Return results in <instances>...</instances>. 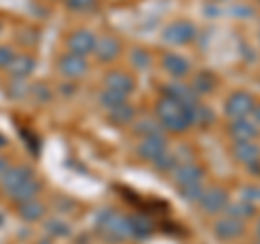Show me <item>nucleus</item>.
Returning <instances> with one entry per match:
<instances>
[{
  "mask_svg": "<svg viewBox=\"0 0 260 244\" xmlns=\"http://www.w3.org/2000/svg\"><path fill=\"white\" fill-rule=\"evenodd\" d=\"M256 233H258V238H260V218H258V225H256Z\"/></svg>",
  "mask_w": 260,
  "mask_h": 244,
  "instance_id": "nucleus-38",
  "label": "nucleus"
},
{
  "mask_svg": "<svg viewBox=\"0 0 260 244\" xmlns=\"http://www.w3.org/2000/svg\"><path fill=\"white\" fill-rule=\"evenodd\" d=\"M95 3L98 0H68L65 7H68L70 11H74V13H85V11H91L95 7Z\"/></svg>",
  "mask_w": 260,
  "mask_h": 244,
  "instance_id": "nucleus-31",
  "label": "nucleus"
},
{
  "mask_svg": "<svg viewBox=\"0 0 260 244\" xmlns=\"http://www.w3.org/2000/svg\"><path fill=\"white\" fill-rule=\"evenodd\" d=\"M104 89H111V91H117L128 97L135 91V80L130 78L126 71H109V74L104 76Z\"/></svg>",
  "mask_w": 260,
  "mask_h": 244,
  "instance_id": "nucleus-14",
  "label": "nucleus"
},
{
  "mask_svg": "<svg viewBox=\"0 0 260 244\" xmlns=\"http://www.w3.org/2000/svg\"><path fill=\"white\" fill-rule=\"evenodd\" d=\"M0 30H3V24H0Z\"/></svg>",
  "mask_w": 260,
  "mask_h": 244,
  "instance_id": "nucleus-39",
  "label": "nucleus"
},
{
  "mask_svg": "<svg viewBox=\"0 0 260 244\" xmlns=\"http://www.w3.org/2000/svg\"><path fill=\"white\" fill-rule=\"evenodd\" d=\"M167 151V138L162 134H154V136H145L143 141L139 143V147H137V153H139V158L143 160H150L154 162L158 156Z\"/></svg>",
  "mask_w": 260,
  "mask_h": 244,
  "instance_id": "nucleus-8",
  "label": "nucleus"
},
{
  "mask_svg": "<svg viewBox=\"0 0 260 244\" xmlns=\"http://www.w3.org/2000/svg\"><path fill=\"white\" fill-rule=\"evenodd\" d=\"M160 65H162V69H165L169 76H174V78L186 76L189 74V67H191L189 61H186L182 54H176V52H169V54L162 56Z\"/></svg>",
  "mask_w": 260,
  "mask_h": 244,
  "instance_id": "nucleus-15",
  "label": "nucleus"
},
{
  "mask_svg": "<svg viewBox=\"0 0 260 244\" xmlns=\"http://www.w3.org/2000/svg\"><path fill=\"white\" fill-rule=\"evenodd\" d=\"M260 134V128L256 124H251L247 119H234L230 124V136L234 138V143L239 141H254Z\"/></svg>",
  "mask_w": 260,
  "mask_h": 244,
  "instance_id": "nucleus-16",
  "label": "nucleus"
},
{
  "mask_svg": "<svg viewBox=\"0 0 260 244\" xmlns=\"http://www.w3.org/2000/svg\"><path fill=\"white\" fill-rule=\"evenodd\" d=\"M256 244H260V238H258V242H256Z\"/></svg>",
  "mask_w": 260,
  "mask_h": 244,
  "instance_id": "nucleus-40",
  "label": "nucleus"
},
{
  "mask_svg": "<svg viewBox=\"0 0 260 244\" xmlns=\"http://www.w3.org/2000/svg\"><path fill=\"white\" fill-rule=\"evenodd\" d=\"M56 67H59V74L65 80H78V78H83L89 71V63H87V56L68 52V54H63L59 59Z\"/></svg>",
  "mask_w": 260,
  "mask_h": 244,
  "instance_id": "nucleus-5",
  "label": "nucleus"
},
{
  "mask_svg": "<svg viewBox=\"0 0 260 244\" xmlns=\"http://www.w3.org/2000/svg\"><path fill=\"white\" fill-rule=\"evenodd\" d=\"M135 132L139 136H154V134H160V124H156V121L152 119H141L135 124Z\"/></svg>",
  "mask_w": 260,
  "mask_h": 244,
  "instance_id": "nucleus-28",
  "label": "nucleus"
},
{
  "mask_svg": "<svg viewBox=\"0 0 260 244\" xmlns=\"http://www.w3.org/2000/svg\"><path fill=\"white\" fill-rule=\"evenodd\" d=\"M152 165H154V169H156V171H160V173H172V171L178 167V160H176L174 153L165 151L162 156H158L156 160H154Z\"/></svg>",
  "mask_w": 260,
  "mask_h": 244,
  "instance_id": "nucleus-29",
  "label": "nucleus"
},
{
  "mask_svg": "<svg viewBox=\"0 0 260 244\" xmlns=\"http://www.w3.org/2000/svg\"><path fill=\"white\" fill-rule=\"evenodd\" d=\"M3 147H7V141H5V136L0 134V149H3Z\"/></svg>",
  "mask_w": 260,
  "mask_h": 244,
  "instance_id": "nucleus-37",
  "label": "nucleus"
},
{
  "mask_svg": "<svg viewBox=\"0 0 260 244\" xmlns=\"http://www.w3.org/2000/svg\"><path fill=\"white\" fill-rule=\"evenodd\" d=\"M165 89H167V97H172V100H176L178 104H182L184 108H191V106L198 104V95L193 93L191 87H184L180 83H172Z\"/></svg>",
  "mask_w": 260,
  "mask_h": 244,
  "instance_id": "nucleus-19",
  "label": "nucleus"
},
{
  "mask_svg": "<svg viewBox=\"0 0 260 244\" xmlns=\"http://www.w3.org/2000/svg\"><path fill=\"white\" fill-rule=\"evenodd\" d=\"M18 214L26 223L42 221L44 214H46V206L39 199H32V201H26V203H20V206H18Z\"/></svg>",
  "mask_w": 260,
  "mask_h": 244,
  "instance_id": "nucleus-20",
  "label": "nucleus"
},
{
  "mask_svg": "<svg viewBox=\"0 0 260 244\" xmlns=\"http://www.w3.org/2000/svg\"><path fill=\"white\" fill-rule=\"evenodd\" d=\"M254 106H256V102H254V97H251L249 93L237 91V93H232L225 100L223 110H225V115L234 121V119H247V115H251Z\"/></svg>",
  "mask_w": 260,
  "mask_h": 244,
  "instance_id": "nucleus-3",
  "label": "nucleus"
},
{
  "mask_svg": "<svg viewBox=\"0 0 260 244\" xmlns=\"http://www.w3.org/2000/svg\"><path fill=\"white\" fill-rule=\"evenodd\" d=\"M156 117L162 130L174 134H180L184 130L191 128V117H189V108H184L182 104H178L172 97H162L156 104Z\"/></svg>",
  "mask_w": 260,
  "mask_h": 244,
  "instance_id": "nucleus-1",
  "label": "nucleus"
},
{
  "mask_svg": "<svg viewBox=\"0 0 260 244\" xmlns=\"http://www.w3.org/2000/svg\"><path fill=\"white\" fill-rule=\"evenodd\" d=\"M126 102V95H121L117 91H111V89H102V93H100V104L107 110H113V108H117L121 106V104Z\"/></svg>",
  "mask_w": 260,
  "mask_h": 244,
  "instance_id": "nucleus-27",
  "label": "nucleus"
},
{
  "mask_svg": "<svg viewBox=\"0 0 260 244\" xmlns=\"http://www.w3.org/2000/svg\"><path fill=\"white\" fill-rule=\"evenodd\" d=\"M39 192H42V182L37 180V177H30V180L26 182V184H22L18 190H13L9 197V201H13V203H26V201H32V199H37L39 197Z\"/></svg>",
  "mask_w": 260,
  "mask_h": 244,
  "instance_id": "nucleus-18",
  "label": "nucleus"
},
{
  "mask_svg": "<svg viewBox=\"0 0 260 244\" xmlns=\"http://www.w3.org/2000/svg\"><path fill=\"white\" fill-rule=\"evenodd\" d=\"M243 199H245L247 203H251V206H256V201L260 203V188H245Z\"/></svg>",
  "mask_w": 260,
  "mask_h": 244,
  "instance_id": "nucleus-34",
  "label": "nucleus"
},
{
  "mask_svg": "<svg viewBox=\"0 0 260 244\" xmlns=\"http://www.w3.org/2000/svg\"><path fill=\"white\" fill-rule=\"evenodd\" d=\"M93 225H95L98 233H100L104 240H109V242L133 240V231H130V218L124 216V214H119V212H113V210H102V212L95 216Z\"/></svg>",
  "mask_w": 260,
  "mask_h": 244,
  "instance_id": "nucleus-2",
  "label": "nucleus"
},
{
  "mask_svg": "<svg viewBox=\"0 0 260 244\" xmlns=\"http://www.w3.org/2000/svg\"><path fill=\"white\" fill-rule=\"evenodd\" d=\"M109 119L113 121L115 126H128L135 121V108L130 106V104H121V106L109 110Z\"/></svg>",
  "mask_w": 260,
  "mask_h": 244,
  "instance_id": "nucleus-22",
  "label": "nucleus"
},
{
  "mask_svg": "<svg viewBox=\"0 0 260 244\" xmlns=\"http://www.w3.org/2000/svg\"><path fill=\"white\" fill-rule=\"evenodd\" d=\"M9 167H11V162H9V158L7 156H3V153H0V177H3L7 171H9Z\"/></svg>",
  "mask_w": 260,
  "mask_h": 244,
  "instance_id": "nucleus-35",
  "label": "nucleus"
},
{
  "mask_svg": "<svg viewBox=\"0 0 260 244\" xmlns=\"http://www.w3.org/2000/svg\"><path fill=\"white\" fill-rule=\"evenodd\" d=\"M251 115H254V124L260 128V104H258V106H254V110H251Z\"/></svg>",
  "mask_w": 260,
  "mask_h": 244,
  "instance_id": "nucleus-36",
  "label": "nucleus"
},
{
  "mask_svg": "<svg viewBox=\"0 0 260 244\" xmlns=\"http://www.w3.org/2000/svg\"><path fill=\"white\" fill-rule=\"evenodd\" d=\"M130 61H133L135 69H148V67H150V63H152L150 54L145 52V50H141V48H135L133 54H130Z\"/></svg>",
  "mask_w": 260,
  "mask_h": 244,
  "instance_id": "nucleus-30",
  "label": "nucleus"
},
{
  "mask_svg": "<svg viewBox=\"0 0 260 244\" xmlns=\"http://www.w3.org/2000/svg\"><path fill=\"white\" fill-rule=\"evenodd\" d=\"M198 203L206 214H219L228 208V192L221 188H208V190L202 192Z\"/></svg>",
  "mask_w": 260,
  "mask_h": 244,
  "instance_id": "nucleus-9",
  "label": "nucleus"
},
{
  "mask_svg": "<svg viewBox=\"0 0 260 244\" xmlns=\"http://www.w3.org/2000/svg\"><path fill=\"white\" fill-rule=\"evenodd\" d=\"M93 54H95V59L100 61V63H111V61H115L117 56L121 54V42L117 37H98V42H95V48H93Z\"/></svg>",
  "mask_w": 260,
  "mask_h": 244,
  "instance_id": "nucleus-10",
  "label": "nucleus"
},
{
  "mask_svg": "<svg viewBox=\"0 0 260 244\" xmlns=\"http://www.w3.org/2000/svg\"><path fill=\"white\" fill-rule=\"evenodd\" d=\"M95 32L91 30H76L72 32V35L68 37V50L72 54H80V56H87V54H93V48H95Z\"/></svg>",
  "mask_w": 260,
  "mask_h": 244,
  "instance_id": "nucleus-7",
  "label": "nucleus"
},
{
  "mask_svg": "<svg viewBox=\"0 0 260 244\" xmlns=\"http://www.w3.org/2000/svg\"><path fill=\"white\" fill-rule=\"evenodd\" d=\"M172 173H174V182H176L178 188H184V186L200 184V182H202V177H204V171H202L198 165H191V162L176 167Z\"/></svg>",
  "mask_w": 260,
  "mask_h": 244,
  "instance_id": "nucleus-11",
  "label": "nucleus"
},
{
  "mask_svg": "<svg viewBox=\"0 0 260 244\" xmlns=\"http://www.w3.org/2000/svg\"><path fill=\"white\" fill-rule=\"evenodd\" d=\"M215 87H217V78L210 74V71H200V74L193 78L191 89L195 95H208V93H213Z\"/></svg>",
  "mask_w": 260,
  "mask_h": 244,
  "instance_id": "nucleus-21",
  "label": "nucleus"
},
{
  "mask_svg": "<svg viewBox=\"0 0 260 244\" xmlns=\"http://www.w3.org/2000/svg\"><path fill=\"white\" fill-rule=\"evenodd\" d=\"M30 177H35L32 169L24 167V165H11L9 171L0 177V192H3L5 197H9L13 190H18L22 184H26Z\"/></svg>",
  "mask_w": 260,
  "mask_h": 244,
  "instance_id": "nucleus-4",
  "label": "nucleus"
},
{
  "mask_svg": "<svg viewBox=\"0 0 260 244\" xmlns=\"http://www.w3.org/2000/svg\"><path fill=\"white\" fill-rule=\"evenodd\" d=\"M195 39V26L191 22H184V20H178L172 22L169 26L162 30V42L169 44V46H184Z\"/></svg>",
  "mask_w": 260,
  "mask_h": 244,
  "instance_id": "nucleus-6",
  "label": "nucleus"
},
{
  "mask_svg": "<svg viewBox=\"0 0 260 244\" xmlns=\"http://www.w3.org/2000/svg\"><path fill=\"white\" fill-rule=\"evenodd\" d=\"M243 233H245L243 221H237L232 216H223L215 223V235L219 240H234V238H241Z\"/></svg>",
  "mask_w": 260,
  "mask_h": 244,
  "instance_id": "nucleus-13",
  "label": "nucleus"
},
{
  "mask_svg": "<svg viewBox=\"0 0 260 244\" xmlns=\"http://www.w3.org/2000/svg\"><path fill=\"white\" fill-rule=\"evenodd\" d=\"M130 218V231H133V238L143 240L152 235V223L145 216H128Z\"/></svg>",
  "mask_w": 260,
  "mask_h": 244,
  "instance_id": "nucleus-23",
  "label": "nucleus"
},
{
  "mask_svg": "<svg viewBox=\"0 0 260 244\" xmlns=\"http://www.w3.org/2000/svg\"><path fill=\"white\" fill-rule=\"evenodd\" d=\"M13 56H15V50H13L11 46L0 44V69H7V67H9V63L13 61Z\"/></svg>",
  "mask_w": 260,
  "mask_h": 244,
  "instance_id": "nucleus-33",
  "label": "nucleus"
},
{
  "mask_svg": "<svg viewBox=\"0 0 260 244\" xmlns=\"http://www.w3.org/2000/svg\"><path fill=\"white\" fill-rule=\"evenodd\" d=\"M202 192H204L202 184H193V186H184V188H180V197L186 199V201H200Z\"/></svg>",
  "mask_w": 260,
  "mask_h": 244,
  "instance_id": "nucleus-32",
  "label": "nucleus"
},
{
  "mask_svg": "<svg viewBox=\"0 0 260 244\" xmlns=\"http://www.w3.org/2000/svg\"><path fill=\"white\" fill-rule=\"evenodd\" d=\"M232 156L243 165L260 160V145L256 141H239L232 145Z\"/></svg>",
  "mask_w": 260,
  "mask_h": 244,
  "instance_id": "nucleus-17",
  "label": "nucleus"
},
{
  "mask_svg": "<svg viewBox=\"0 0 260 244\" xmlns=\"http://www.w3.org/2000/svg\"><path fill=\"white\" fill-rule=\"evenodd\" d=\"M13 80H26L35 71V59L30 54H15L9 67L5 69Z\"/></svg>",
  "mask_w": 260,
  "mask_h": 244,
  "instance_id": "nucleus-12",
  "label": "nucleus"
},
{
  "mask_svg": "<svg viewBox=\"0 0 260 244\" xmlns=\"http://www.w3.org/2000/svg\"><path fill=\"white\" fill-rule=\"evenodd\" d=\"M44 231L50 238H65V235H70V225L61 221V218H48L44 225Z\"/></svg>",
  "mask_w": 260,
  "mask_h": 244,
  "instance_id": "nucleus-25",
  "label": "nucleus"
},
{
  "mask_svg": "<svg viewBox=\"0 0 260 244\" xmlns=\"http://www.w3.org/2000/svg\"><path fill=\"white\" fill-rule=\"evenodd\" d=\"M189 117H191V126L198 124V126H210L213 124V110L204 104H195V106L189 108Z\"/></svg>",
  "mask_w": 260,
  "mask_h": 244,
  "instance_id": "nucleus-24",
  "label": "nucleus"
},
{
  "mask_svg": "<svg viewBox=\"0 0 260 244\" xmlns=\"http://www.w3.org/2000/svg\"><path fill=\"white\" fill-rule=\"evenodd\" d=\"M256 214V206H251L247 201H241V203H234V206L228 208V216L237 218V221H245V218L254 216Z\"/></svg>",
  "mask_w": 260,
  "mask_h": 244,
  "instance_id": "nucleus-26",
  "label": "nucleus"
}]
</instances>
